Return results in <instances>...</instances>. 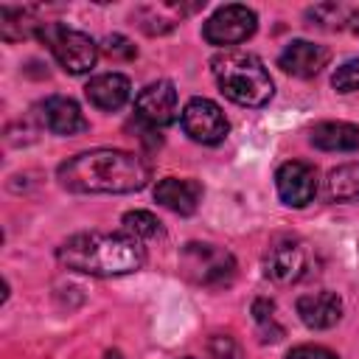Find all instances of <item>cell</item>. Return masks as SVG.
Wrapping results in <instances>:
<instances>
[{
    "label": "cell",
    "instance_id": "cell-1",
    "mask_svg": "<svg viewBox=\"0 0 359 359\" xmlns=\"http://www.w3.org/2000/svg\"><path fill=\"white\" fill-rule=\"evenodd\" d=\"M149 177V165L123 149H90L56 168V180L73 194H132Z\"/></svg>",
    "mask_w": 359,
    "mask_h": 359
},
{
    "label": "cell",
    "instance_id": "cell-2",
    "mask_svg": "<svg viewBox=\"0 0 359 359\" xmlns=\"http://www.w3.org/2000/svg\"><path fill=\"white\" fill-rule=\"evenodd\" d=\"M56 261L81 275L118 278L137 272L146 264V250L129 233H76L62 241Z\"/></svg>",
    "mask_w": 359,
    "mask_h": 359
},
{
    "label": "cell",
    "instance_id": "cell-3",
    "mask_svg": "<svg viewBox=\"0 0 359 359\" xmlns=\"http://www.w3.org/2000/svg\"><path fill=\"white\" fill-rule=\"evenodd\" d=\"M210 70L219 90L238 107H264L275 93L272 76L255 53L222 50L210 59Z\"/></svg>",
    "mask_w": 359,
    "mask_h": 359
},
{
    "label": "cell",
    "instance_id": "cell-4",
    "mask_svg": "<svg viewBox=\"0 0 359 359\" xmlns=\"http://www.w3.org/2000/svg\"><path fill=\"white\" fill-rule=\"evenodd\" d=\"M180 272L205 289L230 286L236 278V258L230 250L210 244V241H188L180 250Z\"/></svg>",
    "mask_w": 359,
    "mask_h": 359
},
{
    "label": "cell",
    "instance_id": "cell-5",
    "mask_svg": "<svg viewBox=\"0 0 359 359\" xmlns=\"http://www.w3.org/2000/svg\"><path fill=\"white\" fill-rule=\"evenodd\" d=\"M48 50L53 53V59L73 76H81V73H90L95 67V59H98V45L84 34V31H76V28H67L62 22H42L39 34H36Z\"/></svg>",
    "mask_w": 359,
    "mask_h": 359
},
{
    "label": "cell",
    "instance_id": "cell-6",
    "mask_svg": "<svg viewBox=\"0 0 359 359\" xmlns=\"http://www.w3.org/2000/svg\"><path fill=\"white\" fill-rule=\"evenodd\" d=\"M258 28V17L250 6H241V3H230V6H222L216 8L205 28H202V36L205 42L216 45V48H233V45H241L247 42Z\"/></svg>",
    "mask_w": 359,
    "mask_h": 359
},
{
    "label": "cell",
    "instance_id": "cell-7",
    "mask_svg": "<svg viewBox=\"0 0 359 359\" xmlns=\"http://www.w3.org/2000/svg\"><path fill=\"white\" fill-rule=\"evenodd\" d=\"M309 269H311V250L306 241L292 238V236L278 238L264 255V275L278 286L303 280Z\"/></svg>",
    "mask_w": 359,
    "mask_h": 359
},
{
    "label": "cell",
    "instance_id": "cell-8",
    "mask_svg": "<svg viewBox=\"0 0 359 359\" xmlns=\"http://www.w3.org/2000/svg\"><path fill=\"white\" fill-rule=\"evenodd\" d=\"M180 121H182L185 135H188L191 140L202 143V146H216V143H222V140L227 137V132H230V123H227L222 107H219L216 101L199 98V95L191 98V101L182 107Z\"/></svg>",
    "mask_w": 359,
    "mask_h": 359
},
{
    "label": "cell",
    "instance_id": "cell-9",
    "mask_svg": "<svg viewBox=\"0 0 359 359\" xmlns=\"http://www.w3.org/2000/svg\"><path fill=\"white\" fill-rule=\"evenodd\" d=\"M177 87L171 81H151L135 98V115L151 129L168 126L177 121Z\"/></svg>",
    "mask_w": 359,
    "mask_h": 359
},
{
    "label": "cell",
    "instance_id": "cell-10",
    "mask_svg": "<svg viewBox=\"0 0 359 359\" xmlns=\"http://www.w3.org/2000/svg\"><path fill=\"white\" fill-rule=\"evenodd\" d=\"M275 188L289 208H306L317 194V171L303 160H289L278 168Z\"/></svg>",
    "mask_w": 359,
    "mask_h": 359
},
{
    "label": "cell",
    "instance_id": "cell-11",
    "mask_svg": "<svg viewBox=\"0 0 359 359\" xmlns=\"http://www.w3.org/2000/svg\"><path fill=\"white\" fill-rule=\"evenodd\" d=\"M39 121L48 132L62 135V137L81 135V132L90 129V121L84 118L81 107L67 95H48L39 104Z\"/></svg>",
    "mask_w": 359,
    "mask_h": 359
},
{
    "label": "cell",
    "instance_id": "cell-12",
    "mask_svg": "<svg viewBox=\"0 0 359 359\" xmlns=\"http://www.w3.org/2000/svg\"><path fill=\"white\" fill-rule=\"evenodd\" d=\"M331 53L325 45H317V42H309V39H292L280 56H278V67L294 79H311L317 76L325 65H328Z\"/></svg>",
    "mask_w": 359,
    "mask_h": 359
},
{
    "label": "cell",
    "instance_id": "cell-13",
    "mask_svg": "<svg viewBox=\"0 0 359 359\" xmlns=\"http://www.w3.org/2000/svg\"><path fill=\"white\" fill-rule=\"evenodd\" d=\"M297 317L303 320L306 328L311 331H325L334 328L342 320V300L339 294L323 289V292H309L297 297Z\"/></svg>",
    "mask_w": 359,
    "mask_h": 359
},
{
    "label": "cell",
    "instance_id": "cell-14",
    "mask_svg": "<svg viewBox=\"0 0 359 359\" xmlns=\"http://www.w3.org/2000/svg\"><path fill=\"white\" fill-rule=\"evenodd\" d=\"M202 194H205L202 182H196V180H180V177H165L154 188V199L163 208H168V210H174L180 216L196 213V208L202 202Z\"/></svg>",
    "mask_w": 359,
    "mask_h": 359
},
{
    "label": "cell",
    "instance_id": "cell-15",
    "mask_svg": "<svg viewBox=\"0 0 359 359\" xmlns=\"http://www.w3.org/2000/svg\"><path fill=\"white\" fill-rule=\"evenodd\" d=\"M84 95L87 101L101 109V112H115L121 109L129 95H132V84L123 73H101V76H93L84 87Z\"/></svg>",
    "mask_w": 359,
    "mask_h": 359
},
{
    "label": "cell",
    "instance_id": "cell-16",
    "mask_svg": "<svg viewBox=\"0 0 359 359\" xmlns=\"http://www.w3.org/2000/svg\"><path fill=\"white\" fill-rule=\"evenodd\" d=\"M309 137L320 151H359V126L348 121H320Z\"/></svg>",
    "mask_w": 359,
    "mask_h": 359
},
{
    "label": "cell",
    "instance_id": "cell-17",
    "mask_svg": "<svg viewBox=\"0 0 359 359\" xmlns=\"http://www.w3.org/2000/svg\"><path fill=\"white\" fill-rule=\"evenodd\" d=\"M325 196L331 202H359V160L342 163L325 177Z\"/></svg>",
    "mask_w": 359,
    "mask_h": 359
},
{
    "label": "cell",
    "instance_id": "cell-18",
    "mask_svg": "<svg viewBox=\"0 0 359 359\" xmlns=\"http://www.w3.org/2000/svg\"><path fill=\"white\" fill-rule=\"evenodd\" d=\"M39 28L42 22H36L31 8H11V6L0 8V36L6 42H17L31 34H39Z\"/></svg>",
    "mask_w": 359,
    "mask_h": 359
},
{
    "label": "cell",
    "instance_id": "cell-19",
    "mask_svg": "<svg viewBox=\"0 0 359 359\" xmlns=\"http://www.w3.org/2000/svg\"><path fill=\"white\" fill-rule=\"evenodd\" d=\"M252 320H255V325H258L264 342H278V339L283 337V325H280L278 317H275V303H272V300L258 297V300L252 303Z\"/></svg>",
    "mask_w": 359,
    "mask_h": 359
},
{
    "label": "cell",
    "instance_id": "cell-20",
    "mask_svg": "<svg viewBox=\"0 0 359 359\" xmlns=\"http://www.w3.org/2000/svg\"><path fill=\"white\" fill-rule=\"evenodd\" d=\"M348 11H351V6H342V3H320V6L309 8V20H311V25H317V28L337 31V28H345Z\"/></svg>",
    "mask_w": 359,
    "mask_h": 359
},
{
    "label": "cell",
    "instance_id": "cell-21",
    "mask_svg": "<svg viewBox=\"0 0 359 359\" xmlns=\"http://www.w3.org/2000/svg\"><path fill=\"white\" fill-rule=\"evenodd\" d=\"M123 230L129 236H135L137 241L140 238H157L163 233L157 216L149 213V210H129V213H123Z\"/></svg>",
    "mask_w": 359,
    "mask_h": 359
},
{
    "label": "cell",
    "instance_id": "cell-22",
    "mask_svg": "<svg viewBox=\"0 0 359 359\" xmlns=\"http://www.w3.org/2000/svg\"><path fill=\"white\" fill-rule=\"evenodd\" d=\"M331 84H334L337 93H356V90H359V56L342 62V65L334 70Z\"/></svg>",
    "mask_w": 359,
    "mask_h": 359
},
{
    "label": "cell",
    "instance_id": "cell-23",
    "mask_svg": "<svg viewBox=\"0 0 359 359\" xmlns=\"http://www.w3.org/2000/svg\"><path fill=\"white\" fill-rule=\"evenodd\" d=\"M101 50H104L109 59H132V56H137V48H135L126 36H121V34L107 36L104 45H101Z\"/></svg>",
    "mask_w": 359,
    "mask_h": 359
},
{
    "label": "cell",
    "instance_id": "cell-24",
    "mask_svg": "<svg viewBox=\"0 0 359 359\" xmlns=\"http://www.w3.org/2000/svg\"><path fill=\"white\" fill-rule=\"evenodd\" d=\"M286 359H337V353H331L323 345H297L286 353Z\"/></svg>",
    "mask_w": 359,
    "mask_h": 359
},
{
    "label": "cell",
    "instance_id": "cell-25",
    "mask_svg": "<svg viewBox=\"0 0 359 359\" xmlns=\"http://www.w3.org/2000/svg\"><path fill=\"white\" fill-rule=\"evenodd\" d=\"M345 28L353 31V34L359 36V8H351V11H348V22H345Z\"/></svg>",
    "mask_w": 359,
    "mask_h": 359
}]
</instances>
